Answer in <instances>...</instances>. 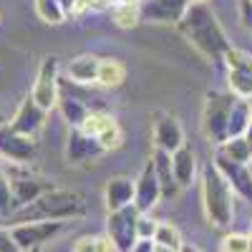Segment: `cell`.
<instances>
[{
	"instance_id": "cell-35",
	"label": "cell",
	"mask_w": 252,
	"mask_h": 252,
	"mask_svg": "<svg viewBox=\"0 0 252 252\" xmlns=\"http://www.w3.org/2000/svg\"><path fill=\"white\" fill-rule=\"evenodd\" d=\"M152 250H154V242L152 240H139L131 252H152Z\"/></svg>"
},
{
	"instance_id": "cell-34",
	"label": "cell",
	"mask_w": 252,
	"mask_h": 252,
	"mask_svg": "<svg viewBox=\"0 0 252 252\" xmlns=\"http://www.w3.org/2000/svg\"><path fill=\"white\" fill-rule=\"evenodd\" d=\"M242 23L245 28H252V0H242Z\"/></svg>"
},
{
	"instance_id": "cell-30",
	"label": "cell",
	"mask_w": 252,
	"mask_h": 252,
	"mask_svg": "<svg viewBox=\"0 0 252 252\" xmlns=\"http://www.w3.org/2000/svg\"><path fill=\"white\" fill-rule=\"evenodd\" d=\"M8 215H15V199H13L10 182L3 172L0 174V217H8Z\"/></svg>"
},
{
	"instance_id": "cell-32",
	"label": "cell",
	"mask_w": 252,
	"mask_h": 252,
	"mask_svg": "<svg viewBox=\"0 0 252 252\" xmlns=\"http://www.w3.org/2000/svg\"><path fill=\"white\" fill-rule=\"evenodd\" d=\"M157 227H159V222H157V220L141 215V217H139V240H152V242H154Z\"/></svg>"
},
{
	"instance_id": "cell-31",
	"label": "cell",
	"mask_w": 252,
	"mask_h": 252,
	"mask_svg": "<svg viewBox=\"0 0 252 252\" xmlns=\"http://www.w3.org/2000/svg\"><path fill=\"white\" fill-rule=\"evenodd\" d=\"M222 252H250V235H224L222 240Z\"/></svg>"
},
{
	"instance_id": "cell-3",
	"label": "cell",
	"mask_w": 252,
	"mask_h": 252,
	"mask_svg": "<svg viewBox=\"0 0 252 252\" xmlns=\"http://www.w3.org/2000/svg\"><path fill=\"white\" fill-rule=\"evenodd\" d=\"M202 204L209 224L220 229H227L235 220V192L227 184V179L220 174V169L212 164H207L202 169Z\"/></svg>"
},
{
	"instance_id": "cell-15",
	"label": "cell",
	"mask_w": 252,
	"mask_h": 252,
	"mask_svg": "<svg viewBox=\"0 0 252 252\" xmlns=\"http://www.w3.org/2000/svg\"><path fill=\"white\" fill-rule=\"evenodd\" d=\"M215 166L220 169V174L227 179V184L232 187V192L252 204V166L250 164L229 161L222 154H215Z\"/></svg>"
},
{
	"instance_id": "cell-38",
	"label": "cell",
	"mask_w": 252,
	"mask_h": 252,
	"mask_svg": "<svg viewBox=\"0 0 252 252\" xmlns=\"http://www.w3.org/2000/svg\"><path fill=\"white\" fill-rule=\"evenodd\" d=\"M189 5H207V0H189Z\"/></svg>"
},
{
	"instance_id": "cell-17",
	"label": "cell",
	"mask_w": 252,
	"mask_h": 252,
	"mask_svg": "<svg viewBox=\"0 0 252 252\" xmlns=\"http://www.w3.org/2000/svg\"><path fill=\"white\" fill-rule=\"evenodd\" d=\"M103 202H106L109 212H116V209L134 204V179H129V177L109 179L106 189H103Z\"/></svg>"
},
{
	"instance_id": "cell-27",
	"label": "cell",
	"mask_w": 252,
	"mask_h": 252,
	"mask_svg": "<svg viewBox=\"0 0 252 252\" xmlns=\"http://www.w3.org/2000/svg\"><path fill=\"white\" fill-rule=\"evenodd\" d=\"M154 245L159 247H169V250H182L184 247V240L179 235V229L172 224V222H159L157 227V235H154Z\"/></svg>"
},
{
	"instance_id": "cell-10",
	"label": "cell",
	"mask_w": 252,
	"mask_h": 252,
	"mask_svg": "<svg viewBox=\"0 0 252 252\" xmlns=\"http://www.w3.org/2000/svg\"><path fill=\"white\" fill-rule=\"evenodd\" d=\"M0 157H3V161L26 166L35 157V141L23 134H15L5 124V126H0Z\"/></svg>"
},
{
	"instance_id": "cell-13",
	"label": "cell",
	"mask_w": 252,
	"mask_h": 252,
	"mask_svg": "<svg viewBox=\"0 0 252 252\" xmlns=\"http://www.w3.org/2000/svg\"><path fill=\"white\" fill-rule=\"evenodd\" d=\"M159 199H161V187H159V179H157V172H154V164L149 159L144 164L141 174L134 179V207L141 215H149L159 204Z\"/></svg>"
},
{
	"instance_id": "cell-6",
	"label": "cell",
	"mask_w": 252,
	"mask_h": 252,
	"mask_svg": "<svg viewBox=\"0 0 252 252\" xmlns=\"http://www.w3.org/2000/svg\"><path fill=\"white\" fill-rule=\"evenodd\" d=\"M139 217L141 212L134 204L106 215V237L116 252H131L139 242Z\"/></svg>"
},
{
	"instance_id": "cell-8",
	"label": "cell",
	"mask_w": 252,
	"mask_h": 252,
	"mask_svg": "<svg viewBox=\"0 0 252 252\" xmlns=\"http://www.w3.org/2000/svg\"><path fill=\"white\" fill-rule=\"evenodd\" d=\"M31 96L43 111H51L58 106L61 81H58V58L56 56H46L40 61V68H38V76L33 81Z\"/></svg>"
},
{
	"instance_id": "cell-28",
	"label": "cell",
	"mask_w": 252,
	"mask_h": 252,
	"mask_svg": "<svg viewBox=\"0 0 252 252\" xmlns=\"http://www.w3.org/2000/svg\"><path fill=\"white\" fill-rule=\"evenodd\" d=\"M73 252H116L106 235H81L73 242Z\"/></svg>"
},
{
	"instance_id": "cell-9",
	"label": "cell",
	"mask_w": 252,
	"mask_h": 252,
	"mask_svg": "<svg viewBox=\"0 0 252 252\" xmlns=\"http://www.w3.org/2000/svg\"><path fill=\"white\" fill-rule=\"evenodd\" d=\"M63 227H66V222H23L13 224L10 235L20 252H35L46 242H51L58 232H63Z\"/></svg>"
},
{
	"instance_id": "cell-14",
	"label": "cell",
	"mask_w": 252,
	"mask_h": 252,
	"mask_svg": "<svg viewBox=\"0 0 252 252\" xmlns=\"http://www.w3.org/2000/svg\"><path fill=\"white\" fill-rule=\"evenodd\" d=\"M46 116H48V111L40 109L38 103L33 101V96L28 94V96L23 98V103L18 106L15 116L8 121V126H10L15 134H23V136H28V139H35V136L40 134V129L46 126Z\"/></svg>"
},
{
	"instance_id": "cell-7",
	"label": "cell",
	"mask_w": 252,
	"mask_h": 252,
	"mask_svg": "<svg viewBox=\"0 0 252 252\" xmlns=\"http://www.w3.org/2000/svg\"><path fill=\"white\" fill-rule=\"evenodd\" d=\"M224 68H227V83H229V94L235 98H252V53L242 48H229L222 58Z\"/></svg>"
},
{
	"instance_id": "cell-22",
	"label": "cell",
	"mask_w": 252,
	"mask_h": 252,
	"mask_svg": "<svg viewBox=\"0 0 252 252\" xmlns=\"http://www.w3.org/2000/svg\"><path fill=\"white\" fill-rule=\"evenodd\" d=\"M126 81V66L119 58H101V66H98V78L96 83L103 89H116Z\"/></svg>"
},
{
	"instance_id": "cell-41",
	"label": "cell",
	"mask_w": 252,
	"mask_h": 252,
	"mask_svg": "<svg viewBox=\"0 0 252 252\" xmlns=\"http://www.w3.org/2000/svg\"><path fill=\"white\" fill-rule=\"evenodd\" d=\"M250 252H252V235H250Z\"/></svg>"
},
{
	"instance_id": "cell-12",
	"label": "cell",
	"mask_w": 252,
	"mask_h": 252,
	"mask_svg": "<svg viewBox=\"0 0 252 252\" xmlns=\"http://www.w3.org/2000/svg\"><path fill=\"white\" fill-rule=\"evenodd\" d=\"M189 10V0H141V20L161 26H179Z\"/></svg>"
},
{
	"instance_id": "cell-36",
	"label": "cell",
	"mask_w": 252,
	"mask_h": 252,
	"mask_svg": "<svg viewBox=\"0 0 252 252\" xmlns=\"http://www.w3.org/2000/svg\"><path fill=\"white\" fill-rule=\"evenodd\" d=\"M179 252H204V250H199V247H194V245H184Z\"/></svg>"
},
{
	"instance_id": "cell-11",
	"label": "cell",
	"mask_w": 252,
	"mask_h": 252,
	"mask_svg": "<svg viewBox=\"0 0 252 252\" xmlns=\"http://www.w3.org/2000/svg\"><path fill=\"white\" fill-rule=\"evenodd\" d=\"M187 141H184V129L179 119L169 111H157L154 114V149L174 154Z\"/></svg>"
},
{
	"instance_id": "cell-5",
	"label": "cell",
	"mask_w": 252,
	"mask_h": 252,
	"mask_svg": "<svg viewBox=\"0 0 252 252\" xmlns=\"http://www.w3.org/2000/svg\"><path fill=\"white\" fill-rule=\"evenodd\" d=\"M5 177L10 182V189H13V199H15V212L18 209L28 207L31 202H35L38 197H43L46 192H51L53 187V179L38 174V172H31L20 164H5Z\"/></svg>"
},
{
	"instance_id": "cell-18",
	"label": "cell",
	"mask_w": 252,
	"mask_h": 252,
	"mask_svg": "<svg viewBox=\"0 0 252 252\" xmlns=\"http://www.w3.org/2000/svg\"><path fill=\"white\" fill-rule=\"evenodd\" d=\"M152 164H154V172H157V179H159V187H161V199H172L179 194V184L174 179V169H172V154H166L161 149H154L152 154Z\"/></svg>"
},
{
	"instance_id": "cell-24",
	"label": "cell",
	"mask_w": 252,
	"mask_h": 252,
	"mask_svg": "<svg viewBox=\"0 0 252 252\" xmlns=\"http://www.w3.org/2000/svg\"><path fill=\"white\" fill-rule=\"evenodd\" d=\"M58 109H61L63 119L68 121L71 129H81L83 121H86V116L91 114V109H86L78 98H71V96H61L58 98Z\"/></svg>"
},
{
	"instance_id": "cell-29",
	"label": "cell",
	"mask_w": 252,
	"mask_h": 252,
	"mask_svg": "<svg viewBox=\"0 0 252 252\" xmlns=\"http://www.w3.org/2000/svg\"><path fill=\"white\" fill-rule=\"evenodd\" d=\"M96 141L103 146V152H111V149H119V146H121V141H124V131H121V126H119V121H116L114 116H111L109 124L96 134Z\"/></svg>"
},
{
	"instance_id": "cell-40",
	"label": "cell",
	"mask_w": 252,
	"mask_h": 252,
	"mask_svg": "<svg viewBox=\"0 0 252 252\" xmlns=\"http://www.w3.org/2000/svg\"><path fill=\"white\" fill-rule=\"evenodd\" d=\"M5 172V161H3V157H0V174Z\"/></svg>"
},
{
	"instance_id": "cell-25",
	"label": "cell",
	"mask_w": 252,
	"mask_h": 252,
	"mask_svg": "<svg viewBox=\"0 0 252 252\" xmlns=\"http://www.w3.org/2000/svg\"><path fill=\"white\" fill-rule=\"evenodd\" d=\"M217 154L227 157L229 161H237V164H250L252 161V146L245 136L240 139H227L224 144L217 146Z\"/></svg>"
},
{
	"instance_id": "cell-20",
	"label": "cell",
	"mask_w": 252,
	"mask_h": 252,
	"mask_svg": "<svg viewBox=\"0 0 252 252\" xmlns=\"http://www.w3.org/2000/svg\"><path fill=\"white\" fill-rule=\"evenodd\" d=\"M98 66H101V58L94 53H81L68 63V76L76 83H96L98 78Z\"/></svg>"
},
{
	"instance_id": "cell-16",
	"label": "cell",
	"mask_w": 252,
	"mask_h": 252,
	"mask_svg": "<svg viewBox=\"0 0 252 252\" xmlns=\"http://www.w3.org/2000/svg\"><path fill=\"white\" fill-rule=\"evenodd\" d=\"M103 146L96 141V136L83 134L81 129H71L68 139H66V161L68 164H86V161H96L98 157H103Z\"/></svg>"
},
{
	"instance_id": "cell-4",
	"label": "cell",
	"mask_w": 252,
	"mask_h": 252,
	"mask_svg": "<svg viewBox=\"0 0 252 252\" xmlns=\"http://www.w3.org/2000/svg\"><path fill=\"white\" fill-rule=\"evenodd\" d=\"M235 96L222 94V91H209L204 96L202 106V131L212 144H224L227 141V126H229V111H232Z\"/></svg>"
},
{
	"instance_id": "cell-23",
	"label": "cell",
	"mask_w": 252,
	"mask_h": 252,
	"mask_svg": "<svg viewBox=\"0 0 252 252\" xmlns=\"http://www.w3.org/2000/svg\"><path fill=\"white\" fill-rule=\"evenodd\" d=\"M111 15L119 28H134L141 20V0H121L111 8Z\"/></svg>"
},
{
	"instance_id": "cell-2",
	"label": "cell",
	"mask_w": 252,
	"mask_h": 252,
	"mask_svg": "<svg viewBox=\"0 0 252 252\" xmlns=\"http://www.w3.org/2000/svg\"><path fill=\"white\" fill-rule=\"evenodd\" d=\"M81 215H86V202L81 194L71 192V189H51L28 207L18 209L13 217L15 224H23V222H66Z\"/></svg>"
},
{
	"instance_id": "cell-21",
	"label": "cell",
	"mask_w": 252,
	"mask_h": 252,
	"mask_svg": "<svg viewBox=\"0 0 252 252\" xmlns=\"http://www.w3.org/2000/svg\"><path fill=\"white\" fill-rule=\"evenodd\" d=\"M252 124V106L245 98H235L232 111H229V126H227V139H240L247 136V129Z\"/></svg>"
},
{
	"instance_id": "cell-1",
	"label": "cell",
	"mask_w": 252,
	"mask_h": 252,
	"mask_svg": "<svg viewBox=\"0 0 252 252\" xmlns=\"http://www.w3.org/2000/svg\"><path fill=\"white\" fill-rule=\"evenodd\" d=\"M177 31L184 35L187 43L192 46L194 51H199L207 61L222 63L224 53L232 48L224 28L220 26L215 10L209 5H189L184 18L179 20Z\"/></svg>"
},
{
	"instance_id": "cell-39",
	"label": "cell",
	"mask_w": 252,
	"mask_h": 252,
	"mask_svg": "<svg viewBox=\"0 0 252 252\" xmlns=\"http://www.w3.org/2000/svg\"><path fill=\"white\" fill-rule=\"evenodd\" d=\"M5 124H8V116H5L3 111H0V126H5Z\"/></svg>"
},
{
	"instance_id": "cell-37",
	"label": "cell",
	"mask_w": 252,
	"mask_h": 252,
	"mask_svg": "<svg viewBox=\"0 0 252 252\" xmlns=\"http://www.w3.org/2000/svg\"><path fill=\"white\" fill-rule=\"evenodd\" d=\"M152 252H177V250H169V247H159V245H154V250Z\"/></svg>"
},
{
	"instance_id": "cell-19",
	"label": "cell",
	"mask_w": 252,
	"mask_h": 252,
	"mask_svg": "<svg viewBox=\"0 0 252 252\" xmlns=\"http://www.w3.org/2000/svg\"><path fill=\"white\" fill-rule=\"evenodd\" d=\"M172 169H174V179L177 184L184 189L194 182V174H197V154L189 144L179 146V149L172 154Z\"/></svg>"
},
{
	"instance_id": "cell-42",
	"label": "cell",
	"mask_w": 252,
	"mask_h": 252,
	"mask_svg": "<svg viewBox=\"0 0 252 252\" xmlns=\"http://www.w3.org/2000/svg\"><path fill=\"white\" fill-rule=\"evenodd\" d=\"M250 106H252V98H250Z\"/></svg>"
},
{
	"instance_id": "cell-33",
	"label": "cell",
	"mask_w": 252,
	"mask_h": 252,
	"mask_svg": "<svg viewBox=\"0 0 252 252\" xmlns=\"http://www.w3.org/2000/svg\"><path fill=\"white\" fill-rule=\"evenodd\" d=\"M0 252H20L18 245L13 242L10 229H3V227H0Z\"/></svg>"
},
{
	"instance_id": "cell-26",
	"label": "cell",
	"mask_w": 252,
	"mask_h": 252,
	"mask_svg": "<svg viewBox=\"0 0 252 252\" xmlns=\"http://www.w3.org/2000/svg\"><path fill=\"white\" fill-rule=\"evenodd\" d=\"M35 13L48 26H58L68 18V10L63 5V0H35Z\"/></svg>"
}]
</instances>
